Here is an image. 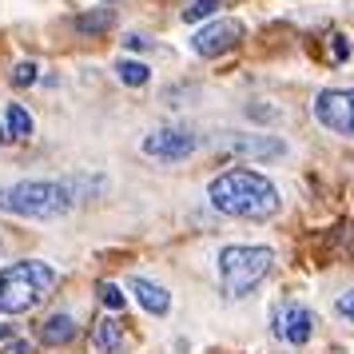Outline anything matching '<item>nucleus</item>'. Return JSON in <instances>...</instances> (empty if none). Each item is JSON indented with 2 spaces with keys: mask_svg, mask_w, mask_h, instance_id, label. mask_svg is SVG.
Listing matches in <instances>:
<instances>
[{
  "mask_svg": "<svg viewBox=\"0 0 354 354\" xmlns=\"http://www.w3.org/2000/svg\"><path fill=\"white\" fill-rule=\"evenodd\" d=\"M207 199L219 215H231V219H274L283 211V199H279V187H274L267 176H259L255 167H227L207 183Z\"/></svg>",
  "mask_w": 354,
  "mask_h": 354,
  "instance_id": "nucleus-1",
  "label": "nucleus"
},
{
  "mask_svg": "<svg viewBox=\"0 0 354 354\" xmlns=\"http://www.w3.org/2000/svg\"><path fill=\"white\" fill-rule=\"evenodd\" d=\"M56 283H60V274L52 271L48 263H40V259L8 263V267H0V310L4 315L36 310L56 290Z\"/></svg>",
  "mask_w": 354,
  "mask_h": 354,
  "instance_id": "nucleus-2",
  "label": "nucleus"
},
{
  "mask_svg": "<svg viewBox=\"0 0 354 354\" xmlns=\"http://www.w3.org/2000/svg\"><path fill=\"white\" fill-rule=\"evenodd\" d=\"M72 203L76 199L64 179H20L12 187H0V211L20 219H60Z\"/></svg>",
  "mask_w": 354,
  "mask_h": 354,
  "instance_id": "nucleus-3",
  "label": "nucleus"
},
{
  "mask_svg": "<svg viewBox=\"0 0 354 354\" xmlns=\"http://www.w3.org/2000/svg\"><path fill=\"white\" fill-rule=\"evenodd\" d=\"M274 271V251L259 243H235L219 251V283L227 299H247Z\"/></svg>",
  "mask_w": 354,
  "mask_h": 354,
  "instance_id": "nucleus-4",
  "label": "nucleus"
},
{
  "mask_svg": "<svg viewBox=\"0 0 354 354\" xmlns=\"http://www.w3.org/2000/svg\"><path fill=\"white\" fill-rule=\"evenodd\" d=\"M271 330L287 346H306L310 335H315V315H310V306L295 303V299H283V303L271 306Z\"/></svg>",
  "mask_w": 354,
  "mask_h": 354,
  "instance_id": "nucleus-5",
  "label": "nucleus"
},
{
  "mask_svg": "<svg viewBox=\"0 0 354 354\" xmlns=\"http://www.w3.org/2000/svg\"><path fill=\"white\" fill-rule=\"evenodd\" d=\"M140 147H144V156H151L160 163H183L199 151V136L187 128H156L151 136H144Z\"/></svg>",
  "mask_w": 354,
  "mask_h": 354,
  "instance_id": "nucleus-6",
  "label": "nucleus"
},
{
  "mask_svg": "<svg viewBox=\"0 0 354 354\" xmlns=\"http://www.w3.org/2000/svg\"><path fill=\"white\" fill-rule=\"evenodd\" d=\"M315 120L326 131L354 136V88H330L315 100Z\"/></svg>",
  "mask_w": 354,
  "mask_h": 354,
  "instance_id": "nucleus-7",
  "label": "nucleus"
},
{
  "mask_svg": "<svg viewBox=\"0 0 354 354\" xmlns=\"http://www.w3.org/2000/svg\"><path fill=\"white\" fill-rule=\"evenodd\" d=\"M239 40H243V24L239 20H211V24H203V28L192 36V48L199 52V56L215 60V56L231 52Z\"/></svg>",
  "mask_w": 354,
  "mask_h": 354,
  "instance_id": "nucleus-8",
  "label": "nucleus"
},
{
  "mask_svg": "<svg viewBox=\"0 0 354 354\" xmlns=\"http://www.w3.org/2000/svg\"><path fill=\"white\" fill-rule=\"evenodd\" d=\"M215 144L223 151H235V156H247V160H283L287 156V144L279 136H267V131H251V136H219Z\"/></svg>",
  "mask_w": 354,
  "mask_h": 354,
  "instance_id": "nucleus-9",
  "label": "nucleus"
},
{
  "mask_svg": "<svg viewBox=\"0 0 354 354\" xmlns=\"http://www.w3.org/2000/svg\"><path fill=\"white\" fill-rule=\"evenodd\" d=\"M131 287V295H136V303L144 306L147 315H156V319H163L167 310H171V290L167 287H160L156 279H144V274H136L128 283Z\"/></svg>",
  "mask_w": 354,
  "mask_h": 354,
  "instance_id": "nucleus-10",
  "label": "nucleus"
},
{
  "mask_svg": "<svg viewBox=\"0 0 354 354\" xmlns=\"http://www.w3.org/2000/svg\"><path fill=\"white\" fill-rule=\"evenodd\" d=\"M92 342H96L100 354H124V346H128V330H124V322H120V315H108V319L96 322V335H92Z\"/></svg>",
  "mask_w": 354,
  "mask_h": 354,
  "instance_id": "nucleus-11",
  "label": "nucleus"
},
{
  "mask_svg": "<svg viewBox=\"0 0 354 354\" xmlns=\"http://www.w3.org/2000/svg\"><path fill=\"white\" fill-rule=\"evenodd\" d=\"M76 338V319L72 315H48V319L40 322V342L44 346H64V342H72Z\"/></svg>",
  "mask_w": 354,
  "mask_h": 354,
  "instance_id": "nucleus-12",
  "label": "nucleus"
},
{
  "mask_svg": "<svg viewBox=\"0 0 354 354\" xmlns=\"http://www.w3.org/2000/svg\"><path fill=\"white\" fill-rule=\"evenodd\" d=\"M115 24V12L112 8H96V12H80V17L72 20V28L80 36H104L108 28Z\"/></svg>",
  "mask_w": 354,
  "mask_h": 354,
  "instance_id": "nucleus-13",
  "label": "nucleus"
},
{
  "mask_svg": "<svg viewBox=\"0 0 354 354\" xmlns=\"http://www.w3.org/2000/svg\"><path fill=\"white\" fill-rule=\"evenodd\" d=\"M4 131H8V140H28L32 136V115L20 104H8L4 108Z\"/></svg>",
  "mask_w": 354,
  "mask_h": 354,
  "instance_id": "nucleus-14",
  "label": "nucleus"
},
{
  "mask_svg": "<svg viewBox=\"0 0 354 354\" xmlns=\"http://www.w3.org/2000/svg\"><path fill=\"white\" fill-rule=\"evenodd\" d=\"M115 76L128 84V88H147V84H151V68H147L144 60H120V64H115Z\"/></svg>",
  "mask_w": 354,
  "mask_h": 354,
  "instance_id": "nucleus-15",
  "label": "nucleus"
},
{
  "mask_svg": "<svg viewBox=\"0 0 354 354\" xmlns=\"http://www.w3.org/2000/svg\"><path fill=\"white\" fill-rule=\"evenodd\" d=\"M219 8H223V0H195V4H187V8H183V20H187V24H195V20L215 17Z\"/></svg>",
  "mask_w": 354,
  "mask_h": 354,
  "instance_id": "nucleus-16",
  "label": "nucleus"
},
{
  "mask_svg": "<svg viewBox=\"0 0 354 354\" xmlns=\"http://www.w3.org/2000/svg\"><path fill=\"white\" fill-rule=\"evenodd\" d=\"M100 303L108 306V310H112V315H120V310H124V290L115 287V283H100Z\"/></svg>",
  "mask_w": 354,
  "mask_h": 354,
  "instance_id": "nucleus-17",
  "label": "nucleus"
},
{
  "mask_svg": "<svg viewBox=\"0 0 354 354\" xmlns=\"http://www.w3.org/2000/svg\"><path fill=\"white\" fill-rule=\"evenodd\" d=\"M36 76H40V72H36L32 60H20V64L12 68V84H17V88H28V84H36Z\"/></svg>",
  "mask_w": 354,
  "mask_h": 354,
  "instance_id": "nucleus-18",
  "label": "nucleus"
},
{
  "mask_svg": "<svg viewBox=\"0 0 354 354\" xmlns=\"http://www.w3.org/2000/svg\"><path fill=\"white\" fill-rule=\"evenodd\" d=\"M0 354H32V342L28 338H4Z\"/></svg>",
  "mask_w": 354,
  "mask_h": 354,
  "instance_id": "nucleus-19",
  "label": "nucleus"
},
{
  "mask_svg": "<svg viewBox=\"0 0 354 354\" xmlns=\"http://www.w3.org/2000/svg\"><path fill=\"white\" fill-rule=\"evenodd\" d=\"M335 306H338V315H342V319H354V290H346Z\"/></svg>",
  "mask_w": 354,
  "mask_h": 354,
  "instance_id": "nucleus-20",
  "label": "nucleus"
},
{
  "mask_svg": "<svg viewBox=\"0 0 354 354\" xmlns=\"http://www.w3.org/2000/svg\"><path fill=\"white\" fill-rule=\"evenodd\" d=\"M124 44H128V48H136V52H144V48H151V40H147V36H140V32H131V36H124Z\"/></svg>",
  "mask_w": 354,
  "mask_h": 354,
  "instance_id": "nucleus-21",
  "label": "nucleus"
},
{
  "mask_svg": "<svg viewBox=\"0 0 354 354\" xmlns=\"http://www.w3.org/2000/svg\"><path fill=\"white\" fill-rule=\"evenodd\" d=\"M4 338H12V326H0V342H4Z\"/></svg>",
  "mask_w": 354,
  "mask_h": 354,
  "instance_id": "nucleus-22",
  "label": "nucleus"
},
{
  "mask_svg": "<svg viewBox=\"0 0 354 354\" xmlns=\"http://www.w3.org/2000/svg\"><path fill=\"white\" fill-rule=\"evenodd\" d=\"M4 140H8V131H4V128H0V144H4Z\"/></svg>",
  "mask_w": 354,
  "mask_h": 354,
  "instance_id": "nucleus-23",
  "label": "nucleus"
},
{
  "mask_svg": "<svg viewBox=\"0 0 354 354\" xmlns=\"http://www.w3.org/2000/svg\"><path fill=\"white\" fill-rule=\"evenodd\" d=\"M108 4H112V0H108Z\"/></svg>",
  "mask_w": 354,
  "mask_h": 354,
  "instance_id": "nucleus-24",
  "label": "nucleus"
}]
</instances>
